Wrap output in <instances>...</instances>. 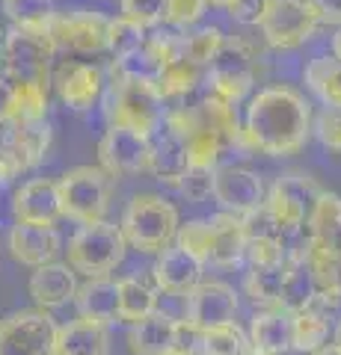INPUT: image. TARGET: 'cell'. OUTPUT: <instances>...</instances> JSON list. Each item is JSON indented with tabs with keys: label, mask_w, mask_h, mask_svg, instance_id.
Listing matches in <instances>:
<instances>
[{
	"label": "cell",
	"mask_w": 341,
	"mask_h": 355,
	"mask_svg": "<svg viewBox=\"0 0 341 355\" xmlns=\"http://www.w3.org/2000/svg\"><path fill=\"white\" fill-rule=\"evenodd\" d=\"M249 340L256 355H282L294 349V311L285 305L258 311L249 323Z\"/></svg>",
	"instance_id": "22"
},
{
	"label": "cell",
	"mask_w": 341,
	"mask_h": 355,
	"mask_svg": "<svg viewBox=\"0 0 341 355\" xmlns=\"http://www.w3.org/2000/svg\"><path fill=\"white\" fill-rule=\"evenodd\" d=\"M158 311V287L140 279H119V320L122 323H140Z\"/></svg>",
	"instance_id": "33"
},
{
	"label": "cell",
	"mask_w": 341,
	"mask_h": 355,
	"mask_svg": "<svg viewBox=\"0 0 341 355\" xmlns=\"http://www.w3.org/2000/svg\"><path fill=\"white\" fill-rule=\"evenodd\" d=\"M333 53H335V57L341 60V27L335 30V36H333Z\"/></svg>",
	"instance_id": "50"
},
{
	"label": "cell",
	"mask_w": 341,
	"mask_h": 355,
	"mask_svg": "<svg viewBox=\"0 0 341 355\" xmlns=\"http://www.w3.org/2000/svg\"><path fill=\"white\" fill-rule=\"evenodd\" d=\"M175 243L190 254H196L202 263H211V258H214V222L211 219L184 222L178 228V240Z\"/></svg>",
	"instance_id": "39"
},
{
	"label": "cell",
	"mask_w": 341,
	"mask_h": 355,
	"mask_svg": "<svg viewBox=\"0 0 341 355\" xmlns=\"http://www.w3.org/2000/svg\"><path fill=\"white\" fill-rule=\"evenodd\" d=\"M190 169V157H187V142L172 128L163 125L155 137H151V154H149V172L158 178L160 184H169L178 190L184 172Z\"/></svg>",
	"instance_id": "24"
},
{
	"label": "cell",
	"mask_w": 341,
	"mask_h": 355,
	"mask_svg": "<svg viewBox=\"0 0 341 355\" xmlns=\"http://www.w3.org/2000/svg\"><path fill=\"white\" fill-rule=\"evenodd\" d=\"M226 33L214 27V24H208V27H196V30H187L184 33V57H190L193 62H199V65H211L214 57L219 51H223V44H226Z\"/></svg>",
	"instance_id": "38"
},
{
	"label": "cell",
	"mask_w": 341,
	"mask_h": 355,
	"mask_svg": "<svg viewBox=\"0 0 341 355\" xmlns=\"http://www.w3.org/2000/svg\"><path fill=\"white\" fill-rule=\"evenodd\" d=\"M13 216H15V222L57 228V222L65 219L60 181H51V178H33V181L21 184L15 190V196H13Z\"/></svg>",
	"instance_id": "17"
},
{
	"label": "cell",
	"mask_w": 341,
	"mask_h": 355,
	"mask_svg": "<svg viewBox=\"0 0 341 355\" xmlns=\"http://www.w3.org/2000/svg\"><path fill=\"white\" fill-rule=\"evenodd\" d=\"M335 347H341V320H338V326H335V338H333Z\"/></svg>",
	"instance_id": "52"
},
{
	"label": "cell",
	"mask_w": 341,
	"mask_h": 355,
	"mask_svg": "<svg viewBox=\"0 0 341 355\" xmlns=\"http://www.w3.org/2000/svg\"><path fill=\"white\" fill-rule=\"evenodd\" d=\"M199 355H256V347L249 335H244V329H238V323H228L199 331Z\"/></svg>",
	"instance_id": "35"
},
{
	"label": "cell",
	"mask_w": 341,
	"mask_h": 355,
	"mask_svg": "<svg viewBox=\"0 0 341 355\" xmlns=\"http://www.w3.org/2000/svg\"><path fill=\"white\" fill-rule=\"evenodd\" d=\"M110 21L95 9H63L53 12L45 24L48 39L53 42L57 53H81V57H92V53L110 51Z\"/></svg>",
	"instance_id": "9"
},
{
	"label": "cell",
	"mask_w": 341,
	"mask_h": 355,
	"mask_svg": "<svg viewBox=\"0 0 341 355\" xmlns=\"http://www.w3.org/2000/svg\"><path fill=\"white\" fill-rule=\"evenodd\" d=\"M312 107L291 86H267L252 98L244 116L240 146L267 157H291L312 133Z\"/></svg>",
	"instance_id": "1"
},
{
	"label": "cell",
	"mask_w": 341,
	"mask_h": 355,
	"mask_svg": "<svg viewBox=\"0 0 341 355\" xmlns=\"http://www.w3.org/2000/svg\"><path fill=\"white\" fill-rule=\"evenodd\" d=\"M205 80H208L205 65L193 62L190 57H181V60H175L163 69L158 89L167 101H187V98H193L196 92H199Z\"/></svg>",
	"instance_id": "29"
},
{
	"label": "cell",
	"mask_w": 341,
	"mask_h": 355,
	"mask_svg": "<svg viewBox=\"0 0 341 355\" xmlns=\"http://www.w3.org/2000/svg\"><path fill=\"white\" fill-rule=\"evenodd\" d=\"M0 9L15 27L27 30H45L51 15L57 12L53 0H0Z\"/></svg>",
	"instance_id": "37"
},
{
	"label": "cell",
	"mask_w": 341,
	"mask_h": 355,
	"mask_svg": "<svg viewBox=\"0 0 341 355\" xmlns=\"http://www.w3.org/2000/svg\"><path fill=\"white\" fill-rule=\"evenodd\" d=\"M74 308H78V317L95 320V323H104V326L116 323L119 320V282L107 279V275L86 279L78 287Z\"/></svg>",
	"instance_id": "25"
},
{
	"label": "cell",
	"mask_w": 341,
	"mask_h": 355,
	"mask_svg": "<svg viewBox=\"0 0 341 355\" xmlns=\"http://www.w3.org/2000/svg\"><path fill=\"white\" fill-rule=\"evenodd\" d=\"M53 86L60 101L74 113H90L107 92L104 69L95 62H63L53 69Z\"/></svg>",
	"instance_id": "16"
},
{
	"label": "cell",
	"mask_w": 341,
	"mask_h": 355,
	"mask_svg": "<svg viewBox=\"0 0 341 355\" xmlns=\"http://www.w3.org/2000/svg\"><path fill=\"white\" fill-rule=\"evenodd\" d=\"M128 240L122 225H113L107 219L86 222L78 225V231L69 240V266L83 279H98L110 275L128 254Z\"/></svg>",
	"instance_id": "4"
},
{
	"label": "cell",
	"mask_w": 341,
	"mask_h": 355,
	"mask_svg": "<svg viewBox=\"0 0 341 355\" xmlns=\"http://www.w3.org/2000/svg\"><path fill=\"white\" fill-rule=\"evenodd\" d=\"M104 116L107 125L137 130L142 137H155L167 121V98L155 83H140L116 77L104 92Z\"/></svg>",
	"instance_id": "3"
},
{
	"label": "cell",
	"mask_w": 341,
	"mask_h": 355,
	"mask_svg": "<svg viewBox=\"0 0 341 355\" xmlns=\"http://www.w3.org/2000/svg\"><path fill=\"white\" fill-rule=\"evenodd\" d=\"M306 246L315 254H341V196L324 190L306 222Z\"/></svg>",
	"instance_id": "23"
},
{
	"label": "cell",
	"mask_w": 341,
	"mask_h": 355,
	"mask_svg": "<svg viewBox=\"0 0 341 355\" xmlns=\"http://www.w3.org/2000/svg\"><path fill=\"white\" fill-rule=\"evenodd\" d=\"M122 231L131 249L142 254H160L163 249L175 246L181 228V216L169 198L158 193H137L122 214Z\"/></svg>",
	"instance_id": "2"
},
{
	"label": "cell",
	"mask_w": 341,
	"mask_h": 355,
	"mask_svg": "<svg viewBox=\"0 0 341 355\" xmlns=\"http://www.w3.org/2000/svg\"><path fill=\"white\" fill-rule=\"evenodd\" d=\"M202 261L181 249L178 243L158 254L155 266H151V282L158 291L172 293V296H187L190 291L202 284Z\"/></svg>",
	"instance_id": "18"
},
{
	"label": "cell",
	"mask_w": 341,
	"mask_h": 355,
	"mask_svg": "<svg viewBox=\"0 0 341 355\" xmlns=\"http://www.w3.org/2000/svg\"><path fill=\"white\" fill-rule=\"evenodd\" d=\"M51 148V125L45 121L0 119V184L15 181L18 175L45 160Z\"/></svg>",
	"instance_id": "6"
},
{
	"label": "cell",
	"mask_w": 341,
	"mask_h": 355,
	"mask_svg": "<svg viewBox=\"0 0 341 355\" xmlns=\"http://www.w3.org/2000/svg\"><path fill=\"white\" fill-rule=\"evenodd\" d=\"M309 355H341V347H335V343H326V347L315 349V352H309Z\"/></svg>",
	"instance_id": "49"
},
{
	"label": "cell",
	"mask_w": 341,
	"mask_h": 355,
	"mask_svg": "<svg viewBox=\"0 0 341 355\" xmlns=\"http://www.w3.org/2000/svg\"><path fill=\"white\" fill-rule=\"evenodd\" d=\"M321 18L312 9L309 0H270V9L261 21V39L276 51H294L306 44L312 36Z\"/></svg>",
	"instance_id": "12"
},
{
	"label": "cell",
	"mask_w": 341,
	"mask_h": 355,
	"mask_svg": "<svg viewBox=\"0 0 341 355\" xmlns=\"http://www.w3.org/2000/svg\"><path fill=\"white\" fill-rule=\"evenodd\" d=\"M285 275H288V261L276 263V266H249V272L244 279V291L256 305L276 308V305H282Z\"/></svg>",
	"instance_id": "30"
},
{
	"label": "cell",
	"mask_w": 341,
	"mask_h": 355,
	"mask_svg": "<svg viewBox=\"0 0 341 355\" xmlns=\"http://www.w3.org/2000/svg\"><path fill=\"white\" fill-rule=\"evenodd\" d=\"M315 137L329 151L341 154V107H324L321 116L315 119Z\"/></svg>",
	"instance_id": "45"
},
{
	"label": "cell",
	"mask_w": 341,
	"mask_h": 355,
	"mask_svg": "<svg viewBox=\"0 0 341 355\" xmlns=\"http://www.w3.org/2000/svg\"><path fill=\"white\" fill-rule=\"evenodd\" d=\"M214 198L217 205L238 216H249L264 207V181L247 166H217L214 172Z\"/></svg>",
	"instance_id": "15"
},
{
	"label": "cell",
	"mask_w": 341,
	"mask_h": 355,
	"mask_svg": "<svg viewBox=\"0 0 341 355\" xmlns=\"http://www.w3.org/2000/svg\"><path fill=\"white\" fill-rule=\"evenodd\" d=\"M184 323L172 320L163 311L140 320L128 331V349L134 355H181Z\"/></svg>",
	"instance_id": "19"
},
{
	"label": "cell",
	"mask_w": 341,
	"mask_h": 355,
	"mask_svg": "<svg viewBox=\"0 0 341 355\" xmlns=\"http://www.w3.org/2000/svg\"><path fill=\"white\" fill-rule=\"evenodd\" d=\"M214 172L217 169H202V166H190L184 172L178 193L187 198V202H205V198L214 196Z\"/></svg>",
	"instance_id": "44"
},
{
	"label": "cell",
	"mask_w": 341,
	"mask_h": 355,
	"mask_svg": "<svg viewBox=\"0 0 341 355\" xmlns=\"http://www.w3.org/2000/svg\"><path fill=\"white\" fill-rule=\"evenodd\" d=\"M329 338V317L321 314L317 308H300L294 311V349L300 352H315L326 347Z\"/></svg>",
	"instance_id": "36"
},
{
	"label": "cell",
	"mask_w": 341,
	"mask_h": 355,
	"mask_svg": "<svg viewBox=\"0 0 341 355\" xmlns=\"http://www.w3.org/2000/svg\"><path fill=\"white\" fill-rule=\"evenodd\" d=\"M9 98H13V80L0 74V119H6L9 113Z\"/></svg>",
	"instance_id": "48"
},
{
	"label": "cell",
	"mask_w": 341,
	"mask_h": 355,
	"mask_svg": "<svg viewBox=\"0 0 341 355\" xmlns=\"http://www.w3.org/2000/svg\"><path fill=\"white\" fill-rule=\"evenodd\" d=\"M208 6H211L208 0H169L163 24L187 33V30H193V27L205 18V9H208Z\"/></svg>",
	"instance_id": "43"
},
{
	"label": "cell",
	"mask_w": 341,
	"mask_h": 355,
	"mask_svg": "<svg viewBox=\"0 0 341 355\" xmlns=\"http://www.w3.org/2000/svg\"><path fill=\"white\" fill-rule=\"evenodd\" d=\"M267 9H270V0H232L226 12L232 21H238V24L258 27L264 21V15H267Z\"/></svg>",
	"instance_id": "46"
},
{
	"label": "cell",
	"mask_w": 341,
	"mask_h": 355,
	"mask_svg": "<svg viewBox=\"0 0 341 355\" xmlns=\"http://www.w3.org/2000/svg\"><path fill=\"white\" fill-rule=\"evenodd\" d=\"M57 355H110V331L104 323L78 317L60 326Z\"/></svg>",
	"instance_id": "26"
},
{
	"label": "cell",
	"mask_w": 341,
	"mask_h": 355,
	"mask_svg": "<svg viewBox=\"0 0 341 355\" xmlns=\"http://www.w3.org/2000/svg\"><path fill=\"white\" fill-rule=\"evenodd\" d=\"M78 272L72 270L69 263H45V266H36V272L30 275L27 282V291L33 296V302L39 308H63L74 302V296H78Z\"/></svg>",
	"instance_id": "21"
},
{
	"label": "cell",
	"mask_w": 341,
	"mask_h": 355,
	"mask_svg": "<svg viewBox=\"0 0 341 355\" xmlns=\"http://www.w3.org/2000/svg\"><path fill=\"white\" fill-rule=\"evenodd\" d=\"M309 3L321 18V24L341 27V0H309Z\"/></svg>",
	"instance_id": "47"
},
{
	"label": "cell",
	"mask_w": 341,
	"mask_h": 355,
	"mask_svg": "<svg viewBox=\"0 0 341 355\" xmlns=\"http://www.w3.org/2000/svg\"><path fill=\"white\" fill-rule=\"evenodd\" d=\"M256 51L240 39H226L223 51L208 65V89L228 104H244L256 86Z\"/></svg>",
	"instance_id": "11"
},
{
	"label": "cell",
	"mask_w": 341,
	"mask_h": 355,
	"mask_svg": "<svg viewBox=\"0 0 341 355\" xmlns=\"http://www.w3.org/2000/svg\"><path fill=\"white\" fill-rule=\"evenodd\" d=\"M146 39H149L146 27H140V24H134V21H128L125 15H119V18L110 21V51L107 53L122 57V53L140 48Z\"/></svg>",
	"instance_id": "41"
},
{
	"label": "cell",
	"mask_w": 341,
	"mask_h": 355,
	"mask_svg": "<svg viewBox=\"0 0 341 355\" xmlns=\"http://www.w3.org/2000/svg\"><path fill=\"white\" fill-rule=\"evenodd\" d=\"M208 3L217 6V9H228V3H232V0H208Z\"/></svg>",
	"instance_id": "51"
},
{
	"label": "cell",
	"mask_w": 341,
	"mask_h": 355,
	"mask_svg": "<svg viewBox=\"0 0 341 355\" xmlns=\"http://www.w3.org/2000/svg\"><path fill=\"white\" fill-rule=\"evenodd\" d=\"M151 137H142L137 130L107 125L104 137L98 139V166L113 178H128L137 172H149Z\"/></svg>",
	"instance_id": "13"
},
{
	"label": "cell",
	"mask_w": 341,
	"mask_h": 355,
	"mask_svg": "<svg viewBox=\"0 0 341 355\" xmlns=\"http://www.w3.org/2000/svg\"><path fill=\"white\" fill-rule=\"evenodd\" d=\"M321 193H324L321 184H317L312 175L285 172V175H279L276 181H273V187L267 190L264 210L273 216V222L279 225V231L285 237L300 234V231L306 228V222H309Z\"/></svg>",
	"instance_id": "8"
},
{
	"label": "cell",
	"mask_w": 341,
	"mask_h": 355,
	"mask_svg": "<svg viewBox=\"0 0 341 355\" xmlns=\"http://www.w3.org/2000/svg\"><path fill=\"white\" fill-rule=\"evenodd\" d=\"M317 279L309 261V246H300L288 252V275H285V293H282V305L291 311L309 308L312 299L317 296Z\"/></svg>",
	"instance_id": "27"
},
{
	"label": "cell",
	"mask_w": 341,
	"mask_h": 355,
	"mask_svg": "<svg viewBox=\"0 0 341 355\" xmlns=\"http://www.w3.org/2000/svg\"><path fill=\"white\" fill-rule=\"evenodd\" d=\"M167 3L169 0H119L122 6V15L128 21H134L140 27H160L163 18H167Z\"/></svg>",
	"instance_id": "42"
},
{
	"label": "cell",
	"mask_w": 341,
	"mask_h": 355,
	"mask_svg": "<svg viewBox=\"0 0 341 355\" xmlns=\"http://www.w3.org/2000/svg\"><path fill=\"white\" fill-rule=\"evenodd\" d=\"M57 331L48 308H21L0 320V355H57Z\"/></svg>",
	"instance_id": "10"
},
{
	"label": "cell",
	"mask_w": 341,
	"mask_h": 355,
	"mask_svg": "<svg viewBox=\"0 0 341 355\" xmlns=\"http://www.w3.org/2000/svg\"><path fill=\"white\" fill-rule=\"evenodd\" d=\"M3 71L9 80H30L51 86L53 83V69H57V48L48 39L45 30H27V27H13L6 33L3 53H0Z\"/></svg>",
	"instance_id": "5"
},
{
	"label": "cell",
	"mask_w": 341,
	"mask_h": 355,
	"mask_svg": "<svg viewBox=\"0 0 341 355\" xmlns=\"http://www.w3.org/2000/svg\"><path fill=\"white\" fill-rule=\"evenodd\" d=\"M238 317V293L226 282H202L187 293V317L184 323L193 331H208L235 323Z\"/></svg>",
	"instance_id": "14"
},
{
	"label": "cell",
	"mask_w": 341,
	"mask_h": 355,
	"mask_svg": "<svg viewBox=\"0 0 341 355\" xmlns=\"http://www.w3.org/2000/svg\"><path fill=\"white\" fill-rule=\"evenodd\" d=\"M214 222V258L211 263L214 266H235L238 261H244L247 254V219L238 216V214H223L211 216Z\"/></svg>",
	"instance_id": "28"
},
{
	"label": "cell",
	"mask_w": 341,
	"mask_h": 355,
	"mask_svg": "<svg viewBox=\"0 0 341 355\" xmlns=\"http://www.w3.org/2000/svg\"><path fill=\"white\" fill-rule=\"evenodd\" d=\"M110 193H113V175L101 166H74L60 175V196L65 219L86 225L107 216Z\"/></svg>",
	"instance_id": "7"
},
{
	"label": "cell",
	"mask_w": 341,
	"mask_h": 355,
	"mask_svg": "<svg viewBox=\"0 0 341 355\" xmlns=\"http://www.w3.org/2000/svg\"><path fill=\"white\" fill-rule=\"evenodd\" d=\"M167 69V62L158 57V51L149 44V39L140 48L122 53L113 60V74L125 77V80H140V83H160V74Z\"/></svg>",
	"instance_id": "31"
},
{
	"label": "cell",
	"mask_w": 341,
	"mask_h": 355,
	"mask_svg": "<svg viewBox=\"0 0 341 355\" xmlns=\"http://www.w3.org/2000/svg\"><path fill=\"white\" fill-rule=\"evenodd\" d=\"M247 263L249 266H276L288 261V249H285V237L258 234L247 240Z\"/></svg>",
	"instance_id": "40"
},
{
	"label": "cell",
	"mask_w": 341,
	"mask_h": 355,
	"mask_svg": "<svg viewBox=\"0 0 341 355\" xmlns=\"http://www.w3.org/2000/svg\"><path fill=\"white\" fill-rule=\"evenodd\" d=\"M9 119L18 121H45L48 119V86L13 80V98H9Z\"/></svg>",
	"instance_id": "34"
},
{
	"label": "cell",
	"mask_w": 341,
	"mask_h": 355,
	"mask_svg": "<svg viewBox=\"0 0 341 355\" xmlns=\"http://www.w3.org/2000/svg\"><path fill=\"white\" fill-rule=\"evenodd\" d=\"M3 42H6V33H3V27H0V53H3Z\"/></svg>",
	"instance_id": "53"
},
{
	"label": "cell",
	"mask_w": 341,
	"mask_h": 355,
	"mask_svg": "<svg viewBox=\"0 0 341 355\" xmlns=\"http://www.w3.org/2000/svg\"><path fill=\"white\" fill-rule=\"evenodd\" d=\"M306 86L324 107H341V60L335 53L317 57L306 65Z\"/></svg>",
	"instance_id": "32"
},
{
	"label": "cell",
	"mask_w": 341,
	"mask_h": 355,
	"mask_svg": "<svg viewBox=\"0 0 341 355\" xmlns=\"http://www.w3.org/2000/svg\"><path fill=\"white\" fill-rule=\"evenodd\" d=\"M6 246L9 254L24 263V266H45L53 263L57 254L63 249V240L57 234V228H48V225H30V222H15L9 228V237H6Z\"/></svg>",
	"instance_id": "20"
}]
</instances>
